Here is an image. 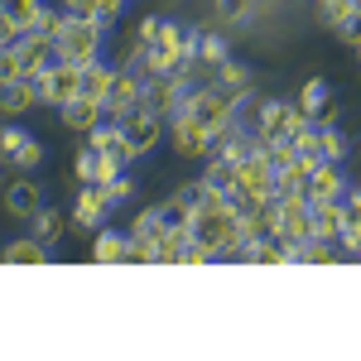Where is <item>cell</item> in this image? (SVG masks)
<instances>
[{
  "mask_svg": "<svg viewBox=\"0 0 361 361\" xmlns=\"http://www.w3.org/2000/svg\"><path fill=\"white\" fill-rule=\"evenodd\" d=\"M78 78H82L78 63L54 58V63L34 78V87H39V106H63V102H73V97H78Z\"/></svg>",
  "mask_w": 361,
  "mask_h": 361,
  "instance_id": "5b68a950",
  "label": "cell"
},
{
  "mask_svg": "<svg viewBox=\"0 0 361 361\" xmlns=\"http://www.w3.org/2000/svg\"><path fill=\"white\" fill-rule=\"evenodd\" d=\"M226 54H231V49H226L222 34H197V63H212V68H217Z\"/></svg>",
  "mask_w": 361,
  "mask_h": 361,
  "instance_id": "1f68e13d",
  "label": "cell"
},
{
  "mask_svg": "<svg viewBox=\"0 0 361 361\" xmlns=\"http://www.w3.org/2000/svg\"><path fill=\"white\" fill-rule=\"evenodd\" d=\"M58 111H63V126H68L73 135H87V130H97V126L106 121V106L92 102V97H82V92H78L73 102H63Z\"/></svg>",
  "mask_w": 361,
  "mask_h": 361,
  "instance_id": "5bb4252c",
  "label": "cell"
},
{
  "mask_svg": "<svg viewBox=\"0 0 361 361\" xmlns=\"http://www.w3.org/2000/svg\"><path fill=\"white\" fill-rule=\"evenodd\" d=\"M250 0H217V25H241Z\"/></svg>",
  "mask_w": 361,
  "mask_h": 361,
  "instance_id": "d590c367",
  "label": "cell"
},
{
  "mask_svg": "<svg viewBox=\"0 0 361 361\" xmlns=\"http://www.w3.org/2000/svg\"><path fill=\"white\" fill-rule=\"evenodd\" d=\"M352 260H357V265H361V246H357V250H352Z\"/></svg>",
  "mask_w": 361,
  "mask_h": 361,
  "instance_id": "60d3db41",
  "label": "cell"
},
{
  "mask_svg": "<svg viewBox=\"0 0 361 361\" xmlns=\"http://www.w3.org/2000/svg\"><path fill=\"white\" fill-rule=\"evenodd\" d=\"M0 49H5V39H0Z\"/></svg>",
  "mask_w": 361,
  "mask_h": 361,
  "instance_id": "7bdbcfd3",
  "label": "cell"
},
{
  "mask_svg": "<svg viewBox=\"0 0 361 361\" xmlns=\"http://www.w3.org/2000/svg\"><path fill=\"white\" fill-rule=\"evenodd\" d=\"M202 178H207V183H217V188H231V183H236V164H231V159H222V154H217V159H212V164H207V173H202Z\"/></svg>",
  "mask_w": 361,
  "mask_h": 361,
  "instance_id": "d6a6232c",
  "label": "cell"
},
{
  "mask_svg": "<svg viewBox=\"0 0 361 361\" xmlns=\"http://www.w3.org/2000/svg\"><path fill=\"white\" fill-rule=\"evenodd\" d=\"M217 87H226V92H236V97H246L250 92V73L241 68V63H231V54L217 63Z\"/></svg>",
  "mask_w": 361,
  "mask_h": 361,
  "instance_id": "83f0119b",
  "label": "cell"
},
{
  "mask_svg": "<svg viewBox=\"0 0 361 361\" xmlns=\"http://www.w3.org/2000/svg\"><path fill=\"white\" fill-rule=\"evenodd\" d=\"M347 222H361V193H347Z\"/></svg>",
  "mask_w": 361,
  "mask_h": 361,
  "instance_id": "ab89813d",
  "label": "cell"
},
{
  "mask_svg": "<svg viewBox=\"0 0 361 361\" xmlns=\"http://www.w3.org/2000/svg\"><path fill=\"white\" fill-rule=\"evenodd\" d=\"M87 145H92V149H102V159H106L111 169H126L130 159H135V154H130V145H126L121 121H116V126H106V121H102L97 130H87Z\"/></svg>",
  "mask_w": 361,
  "mask_h": 361,
  "instance_id": "30bf717a",
  "label": "cell"
},
{
  "mask_svg": "<svg viewBox=\"0 0 361 361\" xmlns=\"http://www.w3.org/2000/svg\"><path fill=\"white\" fill-rule=\"evenodd\" d=\"M236 106H241V97H236V92H226V87H197V92L183 97V106H178L173 116L197 121L202 130H212V140H217L226 126H236Z\"/></svg>",
  "mask_w": 361,
  "mask_h": 361,
  "instance_id": "6da1fadb",
  "label": "cell"
},
{
  "mask_svg": "<svg viewBox=\"0 0 361 361\" xmlns=\"http://www.w3.org/2000/svg\"><path fill=\"white\" fill-rule=\"evenodd\" d=\"M352 10H357V15H361V0H352Z\"/></svg>",
  "mask_w": 361,
  "mask_h": 361,
  "instance_id": "b9f144b4",
  "label": "cell"
},
{
  "mask_svg": "<svg viewBox=\"0 0 361 361\" xmlns=\"http://www.w3.org/2000/svg\"><path fill=\"white\" fill-rule=\"evenodd\" d=\"M308 121H333V106H328V82L323 78H313V82L299 87V102H294Z\"/></svg>",
  "mask_w": 361,
  "mask_h": 361,
  "instance_id": "ffe728a7",
  "label": "cell"
},
{
  "mask_svg": "<svg viewBox=\"0 0 361 361\" xmlns=\"http://www.w3.org/2000/svg\"><path fill=\"white\" fill-rule=\"evenodd\" d=\"M173 149H178L183 159H193V154H212V130H202L197 121L173 116Z\"/></svg>",
  "mask_w": 361,
  "mask_h": 361,
  "instance_id": "ac0fdd59",
  "label": "cell"
},
{
  "mask_svg": "<svg viewBox=\"0 0 361 361\" xmlns=\"http://www.w3.org/2000/svg\"><path fill=\"white\" fill-rule=\"evenodd\" d=\"M15 78H25L20 73V54H15V44H5L0 49V82H15Z\"/></svg>",
  "mask_w": 361,
  "mask_h": 361,
  "instance_id": "8d00e7d4",
  "label": "cell"
},
{
  "mask_svg": "<svg viewBox=\"0 0 361 361\" xmlns=\"http://www.w3.org/2000/svg\"><path fill=\"white\" fill-rule=\"evenodd\" d=\"M0 10H5V0H0Z\"/></svg>",
  "mask_w": 361,
  "mask_h": 361,
  "instance_id": "ee69618b",
  "label": "cell"
},
{
  "mask_svg": "<svg viewBox=\"0 0 361 361\" xmlns=\"http://www.w3.org/2000/svg\"><path fill=\"white\" fill-rule=\"evenodd\" d=\"M333 29L342 34V39H347V44H352V49L361 44V15H357V10H347V15H342V20H337Z\"/></svg>",
  "mask_w": 361,
  "mask_h": 361,
  "instance_id": "74e56055",
  "label": "cell"
},
{
  "mask_svg": "<svg viewBox=\"0 0 361 361\" xmlns=\"http://www.w3.org/2000/svg\"><path fill=\"white\" fill-rule=\"evenodd\" d=\"M154 217H159L164 231H188L193 226V207H188V197L178 193V197H169L164 207H154Z\"/></svg>",
  "mask_w": 361,
  "mask_h": 361,
  "instance_id": "d4e9b609",
  "label": "cell"
},
{
  "mask_svg": "<svg viewBox=\"0 0 361 361\" xmlns=\"http://www.w3.org/2000/svg\"><path fill=\"white\" fill-rule=\"evenodd\" d=\"M294 121H299V106L294 102H265L260 116H255V140H284Z\"/></svg>",
  "mask_w": 361,
  "mask_h": 361,
  "instance_id": "7c38bea8",
  "label": "cell"
},
{
  "mask_svg": "<svg viewBox=\"0 0 361 361\" xmlns=\"http://www.w3.org/2000/svg\"><path fill=\"white\" fill-rule=\"evenodd\" d=\"M68 212H58V207H39V212H34V236H39V241H44V246H58V241H63V236H68Z\"/></svg>",
  "mask_w": 361,
  "mask_h": 361,
  "instance_id": "603a6c76",
  "label": "cell"
},
{
  "mask_svg": "<svg viewBox=\"0 0 361 361\" xmlns=\"http://www.w3.org/2000/svg\"><path fill=\"white\" fill-rule=\"evenodd\" d=\"M111 212V197L102 183H78V202H73V212H68V222L78 226H102V217Z\"/></svg>",
  "mask_w": 361,
  "mask_h": 361,
  "instance_id": "8fae6325",
  "label": "cell"
},
{
  "mask_svg": "<svg viewBox=\"0 0 361 361\" xmlns=\"http://www.w3.org/2000/svg\"><path fill=\"white\" fill-rule=\"evenodd\" d=\"M188 207H193V212H212V207H226V193L222 188H217V183H207V178H197L193 188H188Z\"/></svg>",
  "mask_w": 361,
  "mask_h": 361,
  "instance_id": "4316f807",
  "label": "cell"
},
{
  "mask_svg": "<svg viewBox=\"0 0 361 361\" xmlns=\"http://www.w3.org/2000/svg\"><path fill=\"white\" fill-rule=\"evenodd\" d=\"M44 241L39 236H25V241H10V246L0 250V265H49V255H44Z\"/></svg>",
  "mask_w": 361,
  "mask_h": 361,
  "instance_id": "44dd1931",
  "label": "cell"
},
{
  "mask_svg": "<svg viewBox=\"0 0 361 361\" xmlns=\"http://www.w3.org/2000/svg\"><path fill=\"white\" fill-rule=\"evenodd\" d=\"M39 10H44L39 0H5V10H0V15H5L10 25L20 29V34H25V29L34 25V15H39Z\"/></svg>",
  "mask_w": 361,
  "mask_h": 361,
  "instance_id": "4dcf8cb0",
  "label": "cell"
},
{
  "mask_svg": "<svg viewBox=\"0 0 361 361\" xmlns=\"http://www.w3.org/2000/svg\"><path fill=\"white\" fill-rule=\"evenodd\" d=\"M193 241L207 246L212 255H236L241 250V236H236V212L231 207H212V212H193Z\"/></svg>",
  "mask_w": 361,
  "mask_h": 361,
  "instance_id": "3957f363",
  "label": "cell"
},
{
  "mask_svg": "<svg viewBox=\"0 0 361 361\" xmlns=\"http://www.w3.org/2000/svg\"><path fill=\"white\" fill-rule=\"evenodd\" d=\"M92 260H97V265H126V236H116V231H97V241H92Z\"/></svg>",
  "mask_w": 361,
  "mask_h": 361,
  "instance_id": "484cf974",
  "label": "cell"
},
{
  "mask_svg": "<svg viewBox=\"0 0 361 361\" xmlns=\"http://www.w3.org/2000/svg\"><path fill=\"white\" fill-rule=\"evenodd\" d=\"M308 169H313V164H304L299 154H294V159H284V164H275V193H284V188H304Z\"/></svg>",
  "mask_w": 361,
  "mask_h": 361,
  "instance_id": "f546056e",
  "label": "cell"
},
{
  "mask_svg": "<svg viewBox=\"0 0 361 361\" xmlns=\"http://www.w3.org/2000/svg\"><path fill=\"white\" fill-rule=\"evenodd\" d=\"M342 255H337V241H318V236H308L304 246H299V265H337Z\"/></svg>",
  "mask_w": 361,
  "mask_h": 361,
  "instance_id": "f1b7e54d",
  "label": "cell"
},
{
  "mask_svg": "<svg viewBox=\"0 0 361 361\" xmlns=\"http://www.w3.org/2000/svg\"><path fill=\"white\" fill-rule=\"evenodd\" d=\"M44 207V193H39V178H15L5 188V212L20 217V222H34V212Z\"/></svg>",
  "mask_w": 361,
  "mask_h": 361,
  "instance_id": "2e32d148",
  "label": "cell"
},
{
  "mask_svg": "<svg viewBox=\"0 0 361 361\" xmlns=\"http://www.w3.org/2000/svg\"><path fill=\"white\" fill-rule=\"evenodd\" d=\"M102 188H106V197H111V202H126V197L135 193V183H130V178H121V173H111Z\"/></svg>",
  "mask_w": 361,
  "mask_h": 361,
  "instance_id": "f35d334b",
  "label": "cell"
},
{
  "mask_svg": "<svg viewBox=\"0 0 361 361\" xmlns=\"http://www.w3.org/2000/svg\"><path fill=\"white\" fill-rule=\"evenodd\" d=\"M102 34L106 29L97 25V20H78V15H63V29H58L54 39V54L63 63H92V58H102Z\"/></svg>",
  "mask_w": 361,
  "mask_h": 361,
  "instance_id": "7a4b0ae2",
  "label": "cell"
},
{
  "mask_svg": "<svg viewBox=\"0 0 361 361\" xmlns=\"http://www.w3.org/2000/svg\"><path fill=\"white\" fill-rule=\"evenodd\" d=\"M121 130H126V145H130V154H149L154 145H159V135H164V116H154L149 106H140V111L121 116Z\"/></svg>",
  "mask_w": 361,
  "mask_h": 361,
  "instance_id": "52a82bcc",
  "label": "cell"
},
{
  "mask_svg": "<svg viewBox=\"0 0 361 361\" xmlns=\"http://www.w3.org/2000/svg\"><path fill=\"white\" fill-rule=\"evenodd\" d=\"M121 5L126 0H63V15H78V20H97V25L106 29L121 15Z\"/></svg>",
  "mask_w": 361,
  "mask_h": 361,
  "instance_id": "d6986e66",
  "label": "cell"
},
{
  "mask_svg": "<svg viewBox=\"0 0 361 361\" xmlns=\"http://www.w3.org/2000/svg\"><path fill=\"white\" fill-rule=\"evenodd\" d=\"M231 188L250 193L255 202H270V197H275V164H270V154H265L260 140L250 145V154L236 164V183H231Z\"/></svg>",
  "mask_w": 361,
  "mask_h": 361,
  "instance_id": "277c9868",
  "label": "cell"
},
{
  "mask_svg": "<svg viewBox=\"0 0 361 361\" xmlns=\"http://www.w3.org/2000/svg\"><path fill=\"white\" fill-rule=\"evenodd\" d=\"M34 34H44V39H58V29H63V10H49V5H44V10H39V15H34Z\"/></svg>",
  "mask_w": 361,
  "mask_h": 361,
  "instance_id": "e575fe53",
  "label": "cell"
},
{
  "mask_svg": "<svg viewBox=\"0 0 361 361\" xmlns=\"http://www.w3.org/2000/svg\"><path fill=\"white\" fill-rule=\"evenodd\" d=\"M15 54H20V73L25 78H39L49 63H54V39H44V34H34V29H25L20 39H15Z\"/></svg>",
  "mask_w": 361,
  "mask_h": 361,
  "instance_id": "9c48e42d",
  "label": "cell"
},
{
  "mask_svg": "<svg viewBox=\"0 0 361 361\" xmlns=\"http://www.w3.org/2000/svg\"><path fill=\"white\" fill-rule=\"evenodd\" d=\"M73 173H78V183H106L111 173H121V169H111L106 159H102V149L87 145L82 154H78V164H73Z\"/></svg>",
  "mask_w": 361,
  "mask_h": 361,
  "instance_id": "cb8c5ba5",
  "label": "cell"
},
{
  "mask_svg": "<svg viewBox=\"0 0 361 361\" xmlns=\"http://www.w3.org/2000/svg\"><path fill=\"white\" fill-rule=\"evenodd\" d=\"M347 193V178L337 173V164H313L304 178V197L308 202H333V197Z\"/></svg>",
  "mask_w": 361,
  "mask_h": 361,
  "instance_id": "9a60e30c",
  "label": "cell"
},
{
  "mask_svg": "<svg viewBox=\"0 0 361 361\" xmlns=\"http://www.w3.org/2000/svg\"><path fill=\"white\" fill-rule=\"evenodd\" d=\"M29 106H39V87L34 78H15V82H0V116H25Z\"/></svg>",
  "mask_w": 361,
  "mask_h": 361,
  "instance_id": "e0dca14e",
  "label": "cell"
},
{
  "mask_svg": "<svg viewBox=\"0 0 361 361\" xmlns=\"http://www.w3.org/2000/svg\"><path fill=\"white\" fill-rule=\"evenodd\" d=\"M357 49H361V44H357Z\"/></svg>",
  "mask_w": 361,
  "mask_h": 361,
  "instance_id": "f6af8a7d",
  "label": "cell"
},
{
  "mask_svg": "<svg viewBox=\"0 0 361 361\" xmlns=\"http://www.w3.org/2000/svg\"><path fill=\"white\" fill-rule=\"evenodd\" d=\"M39 159H44V145H39V140L29 135L25 145H20V154L10 159V169H20V173H29V169H39Z\"/></svg>",
  "mask_w": 361,
  "mask_h": 361,
  "instance_id": "836d02e7",
  "label": "cell"
},
{
  "mask_svg": "<svg viewBox=\"0 0 361 361\" xmlns=\"http://www.w3.org/2000/svg\"><path fill=\"white\" fill-rule=\"evenodd\" d=\"M188 97V73H164V78H149L145 82V106L154 116H173Z\"/></svg>",
  "mask_w": 361,
  "mask_h": 361,
  "instance_id": "8992f818",
  "label": "cell"
},
{
  "mask_svg": "<svg viewBox=\"0 0 361 361\" xmlns=\"http://www.w3.org/2000/svg\"><path fill=\"white\" fill-rule=\"evenodd\" d=\"M342 222H347L342 197H333V202H308V236H318V241H337V236H342Z\"/></svg>",
  "mask_w": 361,
  "mask_h": 361,
  "instance_id": "4fadbf2b",
  "label": "cell"
},
{
  "mask_svg": "<svg viewBox=\"0 0 361 361\" xmlns=\"http://www.w3.org/2000/svg\"><path fill=\"white\" fill-rule=\"evenodd\" d=\"M102 106H106V116H130L145 106V82H140L135 73H116L111 87H106V97H102Z\"/></svg>",
  "mask_w": 361,
  "mask_h": 361,
  "instance_id": "ba28073f",
  "label": "cell"
},
{
  "mask_svg": "<svg viewBox=\"0 0 361 361\" xmlns=\"http://www.w3.org/2000/svg\"><path fill=\"white\" fill-rule=\"evenodd\" d=\"M116 68H106L102 58H92V63H82V78H78V92L82 97H92V102H102L106 97V87H111Z\"/></svg>",
  "mask_w": 361,
  "mask_h": 361,
  "instance_id": "7402d4cb",
  "label": "cell"
}]
</instances>
